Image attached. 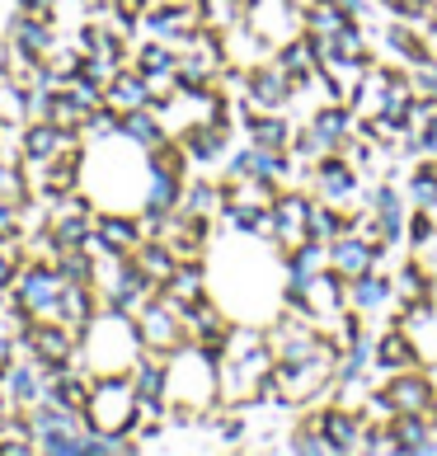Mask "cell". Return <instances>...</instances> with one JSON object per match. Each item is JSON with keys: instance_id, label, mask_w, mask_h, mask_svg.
Listing matches in <instances>:
<instances>
[{"instance_id": "obj_34", "label": "cell", "mask_w": 437, "mask_h": 456, "mask_svg": "<svg viewBox=\"0 0 437 456\" xmlns=\"http://www.w3.org/2000/svg\"><path fill=\"white\" fill-rule=\"evenodd\" d=\"M137 71L142 76H165V71H179V57H174V47L170 43H146L142 47V57H137Z\"/></svg>"}, {"instance_id": "obj_37", "label": "cell", "mask_w": 437, "mask_h": 456, "mask_svg": "<svg viewBox=\"0 0 437 456\" xmlns=\"http://www.w3.org/2000/svg\"><path fill=\"white\" fill-rule=\"evenodd\" d=\"M14 235V202H0V240Z\"/></svg>"}, {"instance_id": "obj_24", "label": "cell", "mask_w": 437, "mask_h": 456, "mask_svg": "<svg viewBox=\"0 0 437 456\" xmlns=\"http://www.w3.org/2000/svg\"><path fill=\"white\" fill-rule=\"evenodd\" d=\"M57 315H61V325H71V330H85L90 320H94V292H90L85 282H61Z\"/></svg>"}, {"instance_id": "obj_40", "label": "cell", "mask_w": 437, "mask_h": 456, "mask_svg": "<svg viewBox=\"0 0 437 456\" xmlns=\"http://www.w3.org/2000/svg\"><path fill=\"white\" fill-rule=\"evenodd\" d=\"M24 5H28V10H53L57 0H24Z\"/></svg>"}, {"instance_id": "obj_23", "label": "cell", "mask_w": 437, "mask_h": 456, "mask_svg": "<svg viewBox=\"0 0 437 456\" xmlns=\"http://www.w3.org/2000/svg\"><path fill=\"white\" fill-rule=\"evenodd\" d=\"M132 264H137L142 273H146L150 282H156V287H165V282H170V273H174V268H179V259H174V249L165 245L160 235H156V240H142L137 249H132Z\"/></svg>"}, {"instance_id": "obj_38", "label": "cell", "mask_w": 437, "mask_h": 456, "mask_svg": "<svg viewBox=\"0 0 437 456\" xmlns=\"http://www.w3.org/2000/svg\"><path fill=\"white\" fill-rule=\"evenodd\" d=\"M5 287H14V259L0 249V292H5Z\"/></svg>"}, {"instance_id": "obj_42", "label": "cell", "mask_w": 437, "mask_h": 456, "mask_svg": "<svg viewBox=\"0 0 437 456\" xmlns=\"http://www.w3.org/2000/svg\"><path fill=\"white\" fill-rule=\"evenodd\" d=\"M0 414H5V400H0Z\"/></svg>"}, {"instance_id": "obj_11", "label": "cell", "mask_w": 437, "mask_h": 456, "mask_svg": "<svg viewBox=\"0 0 437 456\" xmlns=\"http://www.w3.org/2000/svg\"><path fill=\"white\" fill-rule=\"evenodd\" d=\"M320 428H325V437L334 443V452L339 456H348V452H362V443H367V414L358 410V404H325L320 414Z\"/></svg>"}, {"instance_id": "obj_12", "label": "cell", "mask_w": 437, "mask_h": 456, "mask_svg": "<svg viewBox=\"0 0 437 456\" xmlns=\"http://www.w3.org/2000/svg\"><path fill=\"white\" fill-rule=\"evenodd\" d=\"M273 222H278V249H296L301 240H311V198L306 193H278L273 198Z\"/></svg>"}, {"instance_id": "obj_4", "label": "cell", "mask_w": 437, "mask_h": 456, "mask_svg": "<svg viewBox=\"0 0 437 456\" xmlns=\"http://www.w3.org/2000/svg\"><path fill=\"white\" fill-rule=\"evenodd\" d=\"M85 424L90 433H109V437H123L137 428L142 419V400H137V386H132L127 371H109V377H99L85 395Z\"/></svg>"}, {"instance_id": "obj_27", "label": "cell", "mask_w": 437, "mask_h": 456, "mask_svg": "<svg viewBox=\"0 0 437 456\" xmlns=\"http://www.w3.org/2000/svg\"><path fill=\"white\" fill-rule=\"evenodd\" d=\"M409 132L418 137V160H437V99H414V113H409Z\"/></svg>"}, {"instance_id": "obj_36", "label": "cell", "mask_w": 437, "mask_h": 456, "mask_svg": "<svg viewBox=\"0 0 437 456\" xmlns=\"http://www.w3.org/2000/svg\"><path fill=\"white\" fill-rule=\"evenodd\" d=\"M24 193V183H20V175L10 170V165H0V202H14Z\"/></svg>"}, {"instance_id": "obj_18", "label": "cell", "mask_w": 437, "mask_h": 456, "mask_svg": "<svg viewBox=\"0 0 437 456\" xmlns=\"http://www.w3.org/2000/svg\"><path fill=\"white\" fill-rule=\"evenodd\" d=\"M391 433H395V447L409 452V456H433L437 452V428L428 414H391Z\"/></svg>"}, {"instance_id": "obj_26", "label": "cell", "mask_w": 437, "mask_h": 456, "mask_svg": "<svg viewBox=\"0 0 437 456\" xmlns=\"http://www.w3.org/2000/svg\"><path fill=\"white\" fill-rule=\"evenodd\" d=\"M117 132H123L127 142L146 146V151H156L160 142H170V137H165V123H160L156 113H150V104H146V109H132V113H123V127H117Z\"/></svg>"}, {"instance_id": "obj_41", "label": "cell", "mask_w": 437, "mask_h": 456, "mask_svg": "<svg viewBox=\"0 0 437 456\" xmlns=\"http://www.w3.org/2000/svg\"><path fill=\"white\" fill-rule=\"evenodd\" d=\"M240 5H245V10H249V5H255V0H240Z\"/></svg>"}, {"instance_id": "obj_20", "label": "cell", "mask_w": 437, "mask_h": 456, "mask_svg": "<svg viewBox=\"0 0 437 456\" xmlns=\"http://www.w3.org/2000/svg\"><path fill=\"white\" fill-rule=\"evenodd\" d=\"M104 104L113 113H132V109H146L150 104V86L142 71H113L109 86H104Z\"/></svg>"}, {"instance_id": "obj_2", "label": "cell", "mask_w": 437, "mask_h": 456, "mask_svg": "<svg viewBox=\"0 0 437 456\" xmlns=\"http://www.w3.org/2000/svg\"><path fill=\"white\" fill-rule=\"evenodd\" d=\"M165 400L174 404V414L189 424V419L207 414L216 400H222V371H216V353L207 348H174L170 358H165Z\"/></svg>"}, {"instance_id": "obj_35", "label": "cell", "mask_w": 437, "mask_h": 456, "mask_svg": "<svg viewBox=\"0 0 437 456\" xmlns=\"http://www.w3.org/2000/svg\"><path fill=\"white\" fill-rule=\"evenodd\" d=\"M47 24H38V20H24L20 24V53H28V57H38V53H47Z\"/></svg>"}, {"instance_id": "obj_25", "label": "cell", "mask_w": 437, "mask_h": 456, "mask_svg": "<svg viewBox=\"0 0 437 456\" xmlns=\"http://www.w3.org/2000/svg\"><path fill=\"white\" fill-rule=\"evenodd\" d=\"M414 301H433V273L424 259H409L395 273V306H414Z\"/></svg>"}, {"instance_id": "obj_28", "label": "cell", "mask_w": 437, "mask_h": 456, "mask_svg": "<svg viewBox=\"0 0 437 456\" xmlns=\"http://www.w3.org/2000/svg\"><path fill=\"white\" fill-rule=\"evenodd\" d=\"M179 212H189V216H198V222H207L212 212H226V189H216V183H193V189H183Z\"/></svg>"}, {"instance_id": "obj_15", "label": "cell", "mask_w": 437, "mask_h": 456, "mask_svg": "<svg viewBox=\"0 0 437 456\" xmlns=\"http://www.w3.org/2000/svg\"><path fill=\"white\" fill-rule=\"evenodd\" d=\"M395 301V278H385V273H362V278H348V311H358V315H376L385 311Z\"/></svg>"}, {"instance_id": "obj_1", "label": "cell", "mask_w": 437, "mask_h": 456, "mask_svg": "<svg viewBox=\"0 0 437 456\" xmlns=\"http://www.w3.org/2000/svg\"><path fill=\"white\" fill-rule=\"evenodd\" d=\"M273 344H268L263 325H231L226 348L216 353V371H222V400L245 404L263 400L268 377H273Z\"/></svg>"}, {"instance_id": "obj_7", "label": "cell", "mask_w": 437, "mask_h": 456, "mask_svg": "<svg viewBox=\"0 0 437 456\" xmlns=\"http://www.w3.org/2000/svg\"><path fill=\"white\" fill-rule=\"evenodd\" d=\"M311 193H315V198H325V202H339V208L358 202V193H362L358 165H352L344 151H334V156H320V160L311 165Z\"/></svg>"}, {"instance_id": "obj_16", "label": "cell", "mask_w": 437, "mask_h": 456, "mask_svg": "<svg viewBox=\"0 0 437 456\" xmlns=\"http://www.w3.org/2000/svg\"><path fill=\"white\" fill-rule=\"evenodd\" d=\"M381 47H385V57H391V61H405V66L433 61V53H428V38H424V28H414V24H405V20L385 24V33H381Z\"/></svg>"}, {"instance_id": "obj_8", "label": "cell", "mask_w": 437, "mask_h": 456, "mask_svg": "<svg viewBox=\"0 0 437 456\" xmlns=\"http://www.w3.org/2000/svg\"><path fill=\"white\" fill-rule=\"evenodd\" d=\"M292 94H296V80L282 71L278 61H263V66H255V71H245V109L282 113Z\"/></svg>"}, {"instance_id": "obj_21", "label": "cell", "mask_w": 437, "mask_h": 456, "mask_svg": "<svg viewBox=\"0 0 437 456\" xmlns=\"http://www.w3.org/2000/svg\"><path fill=\"white\" fill-rule=\"evenodd\" d=\"M94 240L104 249H113V255H132V249L142 245V222H132V216H123V212H104L94 222Z\"/></svg>"}, {"instance_id": "obj_6", "label": "cell", "mask_w": 437, "mask_h": 456, "mask_svg": "<svg viewBox=\"0 0 437 456\" xmlns=\"http://www.w3.org/2000/svg\"><path fill=\"white\" fill-rule=\"evenodd\" d=\"M249 20V33H255V43L263 47H278L296 38V33H306V10L296 5V0H255V5L245 10Z\"/></svg>"}, {"instance_id": "obj_17", "label": "cell", "mask_w": 437, "mask_h": 456, "mask_svg": "<svg viewBox=\"0 0 437 456\" xmlns=\"http://www.w3.org/2000/svg\"><path fill=\"white\" fill-rule=\"evenodd\" d=\"M273 61L296 80V90H306V86H311V76L320 71V53H315V38H311V33H296V38H287V43L278 47V57H273Z\"/></svg>"}, {"instance_id": "obj_10", "label": "cell", "mask_w": 437, "mask_h": 456, "mask_svg": "<svg viewBox=\"0 0 437 456\" xmlns=\"http://www.w3.org/2000/svg\"><path fill=\"white\" fill-rule=\"evenodd\" d=\"M57 297H61V273L47 264H33L20 273L14 282V306L24 315H38V311H57Z\"/></svg>"}, {"instance_id": "obj_30", "label": "cell", "mask_w": 437, "mask_h": 456, "mask_svg": "<svg viewBox=\"0 0 437 456\" xmlns=\"http://www.w3.org/2000/svg\"><path fill=\"white\" fill-rule=\"evenodd\" d=\"M240 14H245L240 0H198V24L212 28V33L235 28V24H240Z\"/></svg>"}, {"instance_id": "obj_33", "label": "cell", "mask_w": 437, "mask_h": 456, "mask_svg": "<svg viewBox=\"0 0 437 456\" xmlns=\"http://www.w3.org/2000/svg\"><path fill=\"white\" fill-rule=\"evenodd\" d=\"M10 395H14V404H38V400H47L53 391L38 381V367H14L10 371Z\"/></svg>"}, {"instance_id": "obj_5", "label": "cell", "mask_w": 437, "mask_h": 456, "mask_svg": "<svg viewBox=\"0 0 437 456\" xmlns=\"http://www.w3.org/2000/svg\"><path fill=\"white\" fill-rule=\"evenodd\" d=\"M372 410L381 419H391V414H428L437 410V377L428 367H405V371H391L376 391H372Z\"/></svg>"}, {"instance_id": "obj_22", "label": "cell", "mask_w": 437, "mask_h": 456, "mask_svg": "<svg viewBox=\"0 0 437 456\" xmlns=\"http://www.w3.org/2000/svg\"><path fill=\"white\" fill-rule=\"evenodd\" d=\"M245 127H249V146L259 151H292V127L282 113H259L245 109Z\"/></svg>"}, {"instance_id": "obj_14", "label": "cell", "mask_w": 437, "mask_h": 456, "mask_svg": "<svg viewBox=\"0 0 437 456\" xmlns=\"http://www.w3.org/2000/svg\"><path fill=\"white\" fill-rule=\"evenodd\" d=\"M405 367H424V353H418V344L409 339L400 325L381 330L376 339V358H372V371H381V377H391V371H405Z\"/></svg>"}, {"instance_id": "obj_39", "label": "cell", "mask_w": 437, "mask_h": 456, "mask_svg": "<svg viewBox=\"0 0 437 456\" xmlns=\"http://www.w3.org/2000/svg\"><path fill=\"white\" fill-rule=\"evenodd\" d=\"M329 5H339V10H348V14H367V5H372V0H329Z\"/></svg>"}, {"instance_id": "obj_3", "label": "cell", "mask_w": 437, "mask_h": 456, "mask_svg": "<svg viewBox=\"0 0 437 456\" xmlns=\"http://www.w3.org/2000/svg\"><path fill=\"white\" fill-rule=\"evenodd\" d=\"M80 334H85V362L99 377H109V371H132L146 353L137 320L127 311H113V306H109V315H94Z\"/></svg>"}, {"instance_id": "obj_19", "label": "cell", "mask_w": 437, "mask_h": 456, "mask_svg": "<svg viewBox=\"0 0 437 456\" xmlns=\"http://www.w3.org/2000/svg\"><path fill=\"white\" fill-rule=\"evenodd\" d=\"M132 386H137V400H142V410L146 414H165V358L160 353H142V362L132 367Z\"/></svg>"}, {"instance_id": "obj_31", "label": "cell", "mask_w": 437, "mask_h": 456, "mask_svg": "<svg viewBox=\"0 0 437 456\" xmlns=\"http://www.w3.org/2000/svg\"><path fill=\"white\" fill-rule=\"evenodd\" d=\"M287 447L292 452H301V456H329L334 452V443L325 437V428H320V419H301V424L292 428V437H287Z\"/></svg>"}, {"instance_id": "obj_32", "label": "cell", "mask_w": 437, "mask_h": 456, "mask_svg": "<svg viewBox=\"0 0 437 456\" xmlns=\"http://www.w3.org/2000/svg\"><path fill=\"white\" fill-rule=\"evenodd\" d=\"M348 20H358V14L329 5V0H311L306 5V33H339Z\"/></svg>"}, {"instance_id": "obj_13", "label": "cell", "mask_w": 437, "mask_h": 456, "mask_svg": "<svg viewBox=\"0 0 437 456\" xmlns=\"http://www.w3.org/2000/svg\"><path fill=\"white\" fill-rule=\"evenodd\" d=\"M24 348L33 353V362H38V367H61V362L76 358L71 325H53V320L28 325V330H24Z\"/></svg>"}, {"instance_id": "obj_9", "label": "cell", "mask_w": 437, "mask_h": 456, "mask_svg": "<svg viewBox=\"0 0 437 456\" xmlns=\"http://www.w3.org/2000/svg\"><path fill=\"white\" fill-rule=\"evenodd\" d=\"M385 249L376 240H367V235L358 231H344V235H334L329 240V268L339 278H362V273H372V268L381 264Z\"/></svg>"}, {"instance_id": "obj_29", "label": "cell", "mask_w": 437, "mask_h": 456, "mask_svg": "<svg viewBox=\"0 0 437 456\" xmlns=\"http://www.w3.org/2000/svg\"><path fill=\"white\" fill-rule=\"evenodd\" d=\"M409 202L424 212H437V160H418L414 175H409Z\"/></svg>"}]
</instances>
